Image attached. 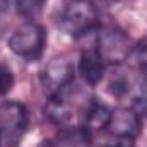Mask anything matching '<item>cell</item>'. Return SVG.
I'll return each mask as SVG.
<instances>
[{
    "instance_id": "obj_1",
    "label": "cell",
    "mask_w": 147,
    "mask_h": 147,
    "mask_svg": "<svg viewBox=\"0 0 147 147\" xmlns=\"http://www.w3.org/2000/svg\"><path fill=\"white\" fill-rule=\"evenodd\" d=\"M98 17V9L92 0H65L58 12L57 24L65 34L79 38L96 28Z\"/></svg>"
},
{
    "instance_id": "obj_2",
    "label": "cell",
    "mask_w": 147,
    "mask_h": 147,
    "mask_svg": "<svg viewBox=\"0 0 147 147\" xmlns=\"http://www.w3.org/2000/svg\"><path fill=\"white\" fill-rule=\"evenodd\" d=\"M46 46V33L38 22L28 21L14 29L9 38V48L26 62H36L41 58Z\"/></svg>"
},
{
    "instance_id": "obj_3",
    "label": "cell",
    "mask_w": 147,
    "mask_h": 147,
    "mask_svg": "<svg viewBox=\"0 0 147 147\" xmlns=\"http://www.w3.org/2000/svg\"><path fill=\"white\" fill-rule=\"evenodd\" d=\"M29 127V113L21 101L0 105V139L7 147H17Z\"/></svg>"
},
{
    "instance_id": "obj_4",
    "label": "cell",
    "mask_w": 147,
    "mask_h": 147,
    "mask_svg": "<svg viewBox=\"0 0 147 147\" xmlns=\"http://www.w3.org/2000/svg\"><path fill=\"white\" fill-rule=\"evenodd\" d=\"M96 51L101 55L106 65H118L125 62L132 50L135 48L132 45L130 36L120 29L118 26H105L99 29L96 39Z\"/></svg>"
},
{
    "instance_id": "obj_5",
    "label": "cell",
    "mask_w": 147,
    "mask_h": 147,
    "mask_svg": "<svg viewBox=\"0 0 147 147\" xmlns=\"http://www.w3.org/2000/svg\"><path fill=\"white\" fill-rule=\"evenodd\" d=\"M39 80H41V87H43L45 94H48V98L62 96V92L74 80V65L65 57L51 58L41 70Z\"/></svg>"
},
{
    "instance_id": "obj_6",
    "label": "cell",
    "mask_w": 147,
    "mask_h": 147,
    "mask_svg": "<svg viewBox=\"0 0 147 147\" xmlns=\"http://www.w3.org/2000/svg\"><path fill=\"white\" fill-rule=\"evenodd\" d=\"M106 132L115 137L137 139L142 132V120L132 108H118L111 111V120Z\"/></svg>"
},
{
    "instance_id": "obj_7",
    "label": "cell",
    "mask_w": 147,
    "mask_h": 147,
    "mask_svg": "<svg viewBox=\"0 0 147 147\" xmlns=\"http://www.w3.org/2000/svg\"><path fill=\"white\" fill-rule=\"evenodd\" d=\"M111 111L106 105H103L98 99H92L86 110V116H84V123L80 128V134L84 137V140L91 142V139L96 134L106 132L108 125L111 120Z\"/></svg>"
},
{
    "instance_id": "obj_8",
    "label": "cell",
    "mask_w": 147,
    "mask_h": 147,
    "mask_svg": "<svg viewBox=\"0 0 147 147\" xmlns=\"http://www.w3.org/2000/svg\"><path fill=\"white\" fill-rule=\"evenodd\" d=\"M106 72V63L101 58V55L94 50H86L80 53L79 58V74L89 86H98Z\"/></svg>"
},
{
    "instance_id": "obj_9",
    "label": "cell",
    "mask_w": 147,
    "mask_h": 147,
    "mask_svg": "<svg viewBox=\"0 0 147 147\" xmlns=\"http://www.w3.org/2000/svg\"><path fill=\"white\" fill-rule=\"evenodd\" d=\"M45 116L51 123L60 125V127H65L70 121L72 113L69 110V106L63 103L62 96H57V98H48L46 106H45Z\"/></svg>"
},
{
    "instance_id": "obj_10",
    "label": "cell",
    "mask_w": 147,
    "mask_h": 147,
    "mask_svg": "<svg viewBox=\"0 0 147 147\" xmlns=\"http://www.w3.org/2000/svg\"><path fill=\"white\" fill-rule=\"evenodd\" d=\"M2 3L9 9H12L16 14L24 17H33L41 10L45 0H2Z\"/></svg>"
},
{
    "instance_id": "obj_11",
    "label": "cell",
    "mask_w": 147,
    "mask_h": 147,
    "mask_svg": "<svg viewBox=\"0 0 147 147\" xmlns=\"http://www.w3.org/2000/svg\"><path fill=\"white\" fill-rule=\"evenodd\" d=\"M132 110L139 116H147V80L139 87V91H137V94L134 98Z\"/></svg>"
},
{
    "instance_id": "obj_12",
    "label": "cell",
    "mask_w": 147,
    "mask_h": 147,
    "mask_svg": "<svg viewBox=\"0 0 147 147\" xmlns=\"http://www.w3.org/2000/svg\"><path fill=\"white\" fill-rule=\"evenodd\" d=\"M14 87V72L9 65L0 63V96H5Z\"/></svg>"
},
{
    "instance_id": "obj_13",
    "label": "cell",
    "mask_w": 147,
    "mask_h": 147,
    "mask_svg": "<svg viewBox=\"0 0 147 147\" xmlns=\"http://www.w3.org/2000/svg\"><path fill=\"white\" fill-rule=\"evenodd\" d=\"M134 50H135V57H137V63H139L140 70L147 72V38L142 39Z\"/></svg>"
},
{
    "instance_id": "obj_14",
    "label": "cell",
    "mask_w": 147,
    "mask_h": 147,
    "mask_svg": "<svg viewBox=\"0 0 147 147\" xmlns=\"http://www.w3.org/2000/svg\"><path fill=\"white\" fill-rule=\"evenodd\" d=\"M101 147H135V139L110 135V139H106L105 144H103Z\"/></svg>"
},
{
    "instance_id": "obj_15",
    "label": "cell",
    "mask_w": 147,
    "mask_h": 147,
    "mask_svg": "<svg viewBox=\"0 0 147 147\" xmlns=\"http://www.w3.org/2000/svg\"><path fill=\"white\" fill-rule=\"evenodd\" d=\"M38 147H62V146H58V144H57V142H53V140H46V139H45V140H41V142H39V146Z\"/></svg>"
},
{
    "instance_id": "obj_16",
    "label": "cell",
    "mask_w": 147,
    "mask_h": 147,
    "mask_svg": "<svg viewBox=\"0 0 147 147\" xmlns=\"http://www.w3.org/2000/svg\"><path fill=\"white\" fill-rule=\"evenodd\" d=\"M0 146H2V139H0Z\"/></svg>"
}]
</instances>
